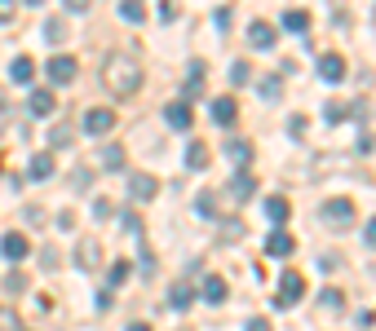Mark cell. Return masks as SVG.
<instances>
[{
	"label": "cell",
	"mask_w": 376,
	"mask_h": 331,
	"mask_svg": "<svg viewBox=\"0 0 376 331\" xmlns=\"http://www.w3.org/2000/svg\"><path fill=\"white\" fill-rule=\"evenodd\" d=\"M102 85L107 93H116V97H133L142 89V66L133 54H111L102 62Z\"/></svg>",
	"instance_id": "cell-1"
},
{
	"label": "cell",
	"mask_w": 376,
	"mask_h": 331,
	"mask_svg": "<svg viewBox=\"0 0 376 331\" xmlns=\"http://www.w3.org/2000/svg\"><path fill=\"white\" fill-rule=\"evenodd\" d=\"M301 296H305V278H301L297 270H288V274L279 278V292H274V305H279V309H292V305L301 301Z\"/></svg>",
	"instance_id": "cell-2"
},
{
	"label": "cell",
	"mask_w": 376,
	"mask_h": 331,
	"mask_svg": "<svg viewBox=\"0 0 376 331\" xmlns=\"http://www.w3.org/2000/svg\"><path fill=\"white\" fill-rule=\"evenodd\" d=\"M319 217H323V225L346 230V225L354 221V204H350V199H328V204L319 208Z\"/></svg>",
	"instance_id": "cell-3"
},
{
	"label": "cell",
	"mask_w": 376,
	"mask_h": 331,
	"mask_svg": "<svg viewBox=\"0 0 376 331\" xmlns=\"http://www.w3.org/2000/svg\"><path fill=\"white\" fill-rule=\"evenodd\" d=\"M44 71H49V85H71V80H75V71H80V62L71 58V54H54V58H49V66H44Z\"/></svg>",
	"instance_id": "cell-4"
},
{
	"label": "cell",
	"mask_w": 376,
	"mask_h": 331,
	"mask_svg": "<svg viewBox=\"0 0 376 331\" xmlns=\"http://www.w3.org/2000/svg\"><path fill=\"white\" fill-rule=\"evenodd\" d=\"M27 252H31V243H27V235H18V230H9V235L0 239V256L5 261L18 265V261H27Z\"/></svg>",
	"instance_id": "cell-5"
},
{
	"label": "cell",
	"mask_w": 376,
	"mask_h": 331,
	"mask_svg": "<svg viewBox=\"0 0 376 331\" xmlns=\"http://www.w3.org/2000/svg\"><path fill=\"white\" fill-rule=\"evenodd\" d=\"M274 40H279V27H274V23L257 18V23L248 27V44H253V49H270Z\"/></svg>",
	"instance_id": "cell-6"
},
{
	"label": "cell",
	"mask_w": 376,
	"mask_h": 331,
	"mask_svg": "<svg viewBox=\"0 0 376 331\" xmlns=\"http://www.w3.org/2000/svg\"><path fill=\"white\" fill-rule=\"evenodd\" d=\"M111 128H116V115H111V111L97 106V111H89V115H85V132H89V137H107Z\"/></svg>",
	"instance_id": "cell-7"
},
{
	"label": "cell",
	"mask_w": 376,
	"mask_h": 331,
	"mask_svg": "<svg viewBox=\"0 0 376 331\" xmlns=\"http://www.w3.org/2000/svg\"><path fill=\"white\" fill-rule=\"evenodd\" d=\"M155 194H159V186H155V177H146V173H138L133 181H128V199H133V204H151Z\"/></svg>",
	"instance_id": "cell-8"
},
{
	"label": "cell",
	"mask_w": 376,
	"mask_h": 331,
	"mask_svg": "<svg viewBox=\"0 0 376 331\" xmlns=\"http://www.w3.org/2000/svg\"><path fill=\"white\" fill-rule=\"evenodd\" d=\"M164 124H169L173 132H186V128L195 124V115H190L186 102H169V106H164Z\"/></svg>",
	"instance_id": "cell-9"
},
{
	"label": "cell",
	"mask_w": 376,
	"mask_h": 331,
	"mask_svg": "<svg viewBox=\"0 0 376 331\" xmlns=\"http://www.w3.org/2000/svg\"><path fill=\"white\" fill-rule=\"evenodd\" d=\"M319 75L328 80V85H341V80H346V58H341V54H323L319 58Z\"/></svg>",
	"instance_id": "cell-10"
},
{
	"label": "cell",
	"mask_w": 376,
	"mask_h": 331,
	"mask_svg": "<svg viewBox=\"0 0 376 331\" xmlns=\"http://www.w3.org/2000/svg\"><path fill=\"white\" fill-rule=\"evenodd\" d=\"M27 111L36 115V120L54 115V111H58V106H54V89H31V97H27Z\"/></svg>",
	"instance_id": "cell-11"
},
{
	"label": "cell",
	"mask_w": 376,
	"mask_h": 331,
	"mask_svg": "<svg viewBox=\"0 0 376 331\" xmlns=\"http://www.w3.org/2000/svg\"><path fill=\"white\" fill-rule=\"evenodd\" d=\"M235 115H239V106H235V97H212V124L231 128V124H235Z\"/></svg>",
	"instance_id": "cell-12"
},
{
	"label": "cell",
	"mask_w": 376,
	"mask_h": 331,
	"mask_svg": "<svg viewBox=\"0 0 376 331\" xmlns=\"http://www.w3.org/2000/svg\"><path fill=\"white\" fill-rule=\"evenodd\" d=\"M292 247H297V243H292V235H288V230H274V235L266 239V256L284 261V256H292Z\"/></svg>",
	"instance_id": "cell-13"
},
{
	"label": "cell",
	"mask_w": 376,
	"mask_h": 331,
	"mask_svg": "<svg viewBox=\"0 0 376 331\" xmlns=\"http://www.w3.org/2000/svg\"><path fill=\"white\" fill-rule=\"evenodd\" d=\"M9 80H13V85H31V80H36V62H31L27 54H18L9 62Z\"/></svg>",
	"instance_id": "cell-14"
},
{
	"label": "cell",
	"mask_w": 376,
	"mask_h": 331,
	"mask_svg": "<svg viewBox=\"0 0 376 331\" xmlns=\"http://www.w3.org/2000/svg\"><path fill=\"white\" fill-rule=\"evenodd\" d=\"M200 296H204L208 305H222V301H226V278H222V274H208L204 283H200Z\"/></svg>",
	"instance_id": "cell-15"
},
{
	"label": "cell",
	"mask_w": 376,
	"mask_h": 331,
	"mask_svg": "<svg viewBox=\"0 0 376 331\" xmlns=\"http://www.w3.org/2000/svg\"><path fill=\"white\" fill-rule=\"evenodd\" d=\"M266 217H270L274 225H279V230H284V221L292 217V204H288V199H284V194H270V199H266Z\"/></svg>",
	"instance_id": "cell-16"
},
{
	"label": "cell",
	"mask_w": 376,
	"mask_h": 331,
	"mask_svg": "<svg viewBox=\"0 0 376 331\" xmlns=\"http://www.w3.org/2000/svg\"><path fill=\"white\" fill-rule=\"evenodd\" d=\"M27 177H36V181H49V177H54V155H49V151L31 155V163H27Z\"/></svg>",
	"instance_id": "cell-17"
},
{
	"label": "cell",
	"mask_w": 376,
	"mask_h": 331,
	"mask_svg": "<svg viewBox=\"0 0 376 331\" xmlns=\"http://www.w3.org/2000/svg\"><path fill=\"white\" fill-rule=\"evenodd\" d=\"M253 194H257V181H253L248 173H235V177H231V199H243V204H248Z\"/></svg>",
	"instance_id": "cell-18"
},
{
	"label": "cell",
	"mask_w": 376,
	"mask_h": 331,
	"mask_svg": "<svg viewBox=\"0 0 376 331\" xmlns=\"http://www.w3.org/2000/svg\"><path fill=\"white\" fill-rule=\"evenodd\" d=\"M186 168H195V173L208 168V146H204V142H190V146H186Z\"/></svg>",
	"instance_id": "cell-19"
},
{
	"label": "cell",
	"mask_w": 376,
	"mask_h": 331,
	"mask_svg": "<svg viewBox=\"0 0 376 331\" xmlns=\"http://www.w3.org/2000/svg\"><path fill=\"white\" fill-rule=\"evenodd\" d=\"M200 75H204V62L195 58V62H190V71H186V85H182V93H186V97H195V93L204 89V80H200Z\"/></svg>",
	"instance_id": "cell-20"
},
{
	"label": "cell",
	"mask_w": 376,
	"mask_h": 331,
	"mask_svg": "<svg viewBox=\"0 0 376 331\" xmlns=\"http://www.w3.org/2000/svg\"><path fill=\"white\" fill-rule=\"evenodd\" d=\"M279 27H284V31H305V27H310V13H305V9H288L284 18H279Z\"/></svg>",
	"instance_id": "cell-21"
},
{
	"label": "cell",
	"mask_w": 376,
	"mask_h": 331,
	"mask_svg": "<svg viewBox=\"0 0 376 331\" xmlns=\"http://www.w3.org/2000/svg\"><path fill=\"white\" fill-rule=\"evenodd\" d=\"M226 155H231V163L243 168V163H253V146L248 142H226Z\"/></svg>",
	"instance_id": "cell-22"
},
{
	"label": "cell",
	"mask_w": 376,
	"mask_h": 331,
	"mask_svg": "<svg viewBox=\"0 0 376 331\" xmlns=\"http://www.w3.org/2000/svg\"><path fill=\"white\" fill-rule=\"evenodd\" d=\"M75 265H80V270H93V265H97V243H93V239H85V243H80Z\"/></svg>",
	"instance_id": "cell-23"
},
{
	"label": "cell",
	"mask_w": 376,
	"mask_h": 331,
	"mask_svg": "<svg viewBox=\"0 0 376 331\" xmlns=\"http://www.w3.org/2000/svg\"><path fill=\"white\" fill-rule=\"evenodd\" d=\"M190 301H195V292H190L186 283H173V292H169V305H173V309H190Z\"/></svg>",
	"instance_id": "cell-24"
},
{
	"label": "cell",
	"mask_w": 376,
	"mask_h": 331,
	"mask_svg": "<svg viewBox=\"0 0 376 331\" xmlns=\"http://www.w3.org/2000/svg\"><path fill=\"white\" fill-rule=\"evenodd\" d=\"M102 168L107 173H120L124 168V151H120V146H107V151H102Z\"/></svg>",
	"instance_id": "cell-25"
},
{
	"label": "cell",
	"mask_w": 376,
	"mask_h": 331,
	"mask_svg": "<svg viewBox=\"0 0 376 331\" xmlns=\"http://www.w3.org/2000/svg\"><path fill=\"white\" fill-rule=\"evenodd\" d=\"M195 208H200V217L212 221V217H217V194H208V190H204L200 199H195Z\"/></svg>",
	"instance_id": "cell-26"
},
{
	"label": "cell",
	"mask_w": 376,
	"mask_h": 331,
	"mask_svg": "<svg viewBox=\"0 0 376 331\" xmlns=\"http://www.w3.org/2000/svg\"><path fill=\"white\" fill-rule=\"evenodd\" d=\"M128 270H133L128 261H116V265H111V274H107V287H120L124 278H128Z\"/></svg>",
	"instance_id": "cell-27"
},
{
	"label": "cell",
	"mask_w": 376,
	"mask_h": 331,
	"mask_svg": "<svg viewBox=\"0 0 376 331\" xmlns=\"http://www.w3.org/2000/svg\"><path fill=\"white\" fill-rule=\"evenodd\" d=\"M248 80H253V66H248V62L239 58V62L231 66V85H248Z\"/></svg>",
	"instance_id": "cell-28"
},
{
	"label": "cell",
	"mask_w": 376,
	"mask_h": 331,
	"mask_svg": "<svg viewBox=\"0 0 376 331\" xmlns=\"http://www.w3.org/2000/svg\"><path fill=\"white\" fill-rule=\"evenodd\" d=\"M120 18H124V23H142V18H146V9L133 5V0H124V5H120Z\"/></svg>",
	"instance_id": "cell-29"
},
{
	"label": "cell",
	"mask_w": 376,
	"mask_h": 331,
	"mask_svg": "<svg viewBox=\"0 0 376 331\" xmlns=\"http://www.w3.org/2000/svg\"><path fill=\"white\" fill-rule=\"evenodd\" d=\"M49 146H71V124H54V132H49Z\"/></svg>",
	"instance_id": "cell-30"
},
{
	"label": "cell",
	"mask_w": 376,
	"mask_h": 331,
	"mask_svg": "<svg viewBox=\"0 0 376 331\" xmlns=\"http://www.w3.org/2000/svg\"><path fill=\"white\" fill-rule=\"evenodd\" d=\"M323 115H328L332 124H341V120L350 115V106H346V102H328V106H323Z\"/></svg>",
	"instance_id": "cell-31"
},
{
	"label": "cell",
	"mask_w": 376,
	"mask_h": 331,
	"mask_svg": "<svg viewBox=\"0 0 376 331\" xmlns=\"http://www.w3.org/2000/svg\"><path fill=\"white\" fill-rule=\"evenodd\" d=\"M111 212H116V204H111V199H93V217H97V221H107Z\"/></svg>",
	"instance_id": "cell-32"
},
{
	"label": "cell",
	"mask_w": 376,
	"mask_h": 331,
	"mask_svg": "<svg viewBox=\"0 0 376 331\" xmlns=\"http://www.w3.org/2000/svg\"><path fill=\"white\" fill-rule=\"evenodd\" d=\"M261 93H266V102H274V97L284 93V85H279V80H266V85H261Z\"/></svg>",
	"instance_id": "cell-33"
},
{
	"label": "cell",
	"mask_w": 376,
	"mask_h": 331,
	"mask_svg": "<svg viewBox=\"0 0 376 331\" xmlns=\"http://www.w3.org/2000/svg\"><path fill=\"white\" fill-rule=\"evenodd\" d=\"M44 36H49V40H62V18H49V23H44Z\"/></svg>",
	"instance_id": "cell-34"
},
{
	"label": "cell",
	"mask_w": 376,
	"mask_h": 331,
	"mask_svg": "<svg viewBox=\"0 0 376 331\" xmlns=\"http://www.w3.org/2000/svg\"><path fill=\"white\" fill-rule=\"evenodd\" d=\"M124 230H128V235H142V221H138V212H124Z\"/></svg>",
	"instance_id": "cell-35"
},
{
	"label": "cell",
	"mask_w": 376,
	"mask_h": 331,
	"mask_svg": "<svg viewBox=\"0 0 376 331\" xmlns=\"http://www.w3.org/2000/svg\"><path fill=\"white\" fill-rule=\"evenodd\" d=\"M288 132H292V137H301V132H305V120H301V115H292V120H288Z\"/></svg>",
	"instance_id": "cell-36"
},
{
	"label": "cell",
	"mask_w": 376,
	"mask_h": 331,
	"mask_svg": "<svg viewBox=\"0 0 376 331\" xmlns=\"http://www.w3.org/2000/svg\"><path fill=\"white\" fill-rule=\"evenodd\" d=\"M5 287H9V292H23V287H27V278H23V274H9V278H5Z\"/></svg>",
	"instance_id": "cell-37"
},
{
	"label": "cell",
	"mask_w": 376,
	"mask_h": 331,
	"mask_svg": "<svg viewBox=\"0 0 376 331\" xmlns=\"http://www.w3.org/2000/svg\"><path fill=\"white\" fill-rule=\"evenodd\" d=\"M368 247H376V221H368Z\"/></svg>",
	"instance_id": "cell-38"
},
{
	"label": "cell",
	"mask_w": 376,
	"mask_h": 331,
	"mask_svg": "<svg viewBox=\"0 0 376 331\" xmlns=\"http://www.w3.org/2000/svg\"><path fill=\"white\" fill-rule=\"evenodd\" d=\"M0 327H13V313L9 309H0Z\"/></svg>",
	"instance_id": "cell-39"
},
{
	"label": "cell",
	"mask_w": 376,
	"mask_h": 331,
	"mask_svg": "<svg viewBox=\"0 0 376 331\" xmlns=\"http://www.w3.org/2000/svg\"><path fill=\"white\" fill-rule=\"evenodd\" d=\"M248 331H270V327H266V323H261V318H253V323H248Z\"/></svg>",
	"instance_id": "cell-40"
},
{
	"label": "cell",
	"mask_w": 376,
	"mask_h": 331,
	"mask_svg": "<svg viewBox=\"0 0 376 331\" xmlns=\"http://www.w3.org/2000/svg\"><path fill=\"white\" fill-rule=\"evenodd\" d=\"M5 106H9V97H5V89H0V115H5Z\"/></svg>",
	"instance_id": "cell-41"
},
{
	"label": "cell",
	"mask_w": 376,
	"mask_h": 331,
	"mask_svg": "<svg viewBox=\"0 0 376 331\" xmlns=\"http://www.w3.org/2000/svg\"><path fill=\"white\" fill-rule=\"evenodd\" d=\"M128 331H151V327H146V323H133V327H128Z\"/></svg>",
	"instance_id": "cell-42"
}]
</instances>
